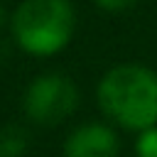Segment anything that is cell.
I'll use <instances>...</instances> for the list:
<instances>
[{
	"label": "cell",
	"instance_id": "1",
	"mask_svg": "<svg viewBox=\"0 0 157 157\" xmlns=\"http://www.w3.org/2000/svg\"><path fill=\"white\" fill-rule=\"evenodd\" d=\"M101 110L128 130L157 125V74L147 66L123 64L98 83Z\"/></svg>",
	"mask_w": 157,
	"mask_h": 157
},
{
	"label": "cell",
	"instance_id": "2",
	"mask_svg": "<svg viewBox=\"0 0 157 157\" xmlns=\"http://www.w3.org/2000/svg\"><path fill=\"white\" fill-rule=\"evenodd\" d=\"M71 34L74 7L69 0H25L12 15V37L29 54H56Z\"/></svg>",
	"mask_w": 157,
	"mask_h": 157
},
{
	"label": "cell",
	"instance_id": "3",
	"mask_svg": "<svg viewBox=\"0 0 157 157\" xmlns=\"http://www.w3.org/2000/svg\"><path fill=\"white\" fill-rule=\"evenodd\" d=\"M78 105V91L64 74L37 76L25 93V110L39 125H59Z\"/></svg>",
	"mask_w": 157,
	"mask_h": 157
},
{
	"label": "cell",
	"instance_id": "4",
	"mask_svg": "<svg viewBox=\"0 0 157 157\" xmlns=\"http://www.w3.org/2000/svg\"><path fill=\"white\" fill-rule=\"evenodd\" d=\"M120 142L108 125L88 123L76 128L64 145V157H118Z\"/></svg>",
	"mask_w": 157,
	"mask_h": 157
},
{
	"label": "cell",
	"instance_id": "5",
	"mask_svg": "<svg viewBox=\"0 0 157 157\" xmlns=\"http://www.w3.org/2000/svg\"><path fill=\"white\" fill-rule=\"evenodd\" d=\"M29 147V135L20 125H5L0 130V157H22Z\"/></svg>",
	"mask_w": 157,
	"mask_h": 157
},
{
	"label": "cell",
	"instance_id": "6",
	"mask_svg": "<svg viewBox=\"0 0 157 157\" xmlns=\"http://www.w3.org/2000/svg\"><path fill=\"white\" fill-rule=\"evenodd\" d=\"M137 157H157V125H150L140 130V137L135 142Z\"/></svg>",
	"mask_w": 157,
	"mask_h": 157
},
{
	"label": "cell",
	"instance_id": "7",
	"mask_svg": "<svg viewBox=\"0 0 157 157\" xmlns=\"http://www.w3.org/2000/svg\"><path fill=\"white\" fill-rule=\"evenodd\" d=\"M98 7H103V10H110V12H118V10H128V7H132L137 0H93Z\"/></svg>",
	"mask_w": 157,
	"mask_h": 157
},
{
	"label": "cell",
	"instance_id": "8",
	"mask_svg": "<svg viewBox=\"0 0 157 157\" xmlns=\"http://www.w3.org/2000/svg\"><path fill=\"white\" fill-rule=\"evenodd\" d=\"M2 22H5V10H2V5H0V27H2Z\"/></svg>",
	"mask_w": 157,
	"mask_h": 157
}]
</instances>
